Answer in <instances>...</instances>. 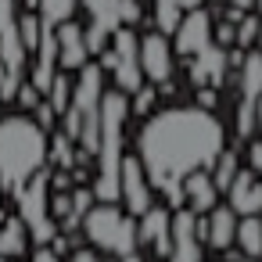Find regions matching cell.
I'll list each match as a JSON object with an SVG mask.
<instances>
[{
	"label": "cell",
	"mask_w": 262,
	"mask_h": 262,
	"mask_svg": "<svg viewBox=\"0 0 262 262\" xmlns=\"http://www.w3.org/2000/svg\"><path fill=\"white\" fill-rule=\"evenodd\" d=\"M226 147V126L215 112L198 104H176L151 112L137 133V162L151 190L165 198V208H183V176L212 169Z\"/></svg>",
	"instance_id": "1"
},
{
	"label": "cell",
	"mask_w": 262,
	"mask_h": 262,
	"mask_svg": "<svg viewBox=\"0 0 262 262\" xmlns=\"http://www.w3.org/2000/svg\"><path fill=\"white\" fill-rule=\"evenodd\" d=\"M47 129L29 115L0 119V187L18 194L47 165Z\"/></svg>",
	"instance_id": "2"
},
{
	"label": "cell",
	"mask_w": 262,
	"mask_h": 262,
	"mask_svg": "<svg viewBox=\"0 0 262 262\" xmlns=\"http://www.w3.org/2000/svg\"><path fill=\"white\" fill-rule=\"evenodd\" d=\"M101 97H104V69L101 65H83L72 83V101L65 108V137L79 144L83 158H94L97 147V126H101Z\"/></svg>",
	"instance_id": "3"
},
{
	"label": "cell",
	"mask_w": 262,
	"mask_h": 262,
	"mask_svg": "<svg viewBox=\"0 0 262 262\" xmlns=\"http://www.w3.org/2000/svg\"><path fill=\"white\" fill-rule=\"evenodd\" d=\"M79 226H83V237L90 241L94 251H108L115 258L140 251L137 248V219L126 215L115 201H94Z\"/></svg>",
	"instance_id": "4"
},
{
	"label": "cell",
	"mask_w": 262,
	"mask_h": 262,
	"mask_svg": "<svg viewBox=\"0 0 262 262\" xmlns=\"http://www.w3.org/2000/svg\"><path fill=\"white\" fill-rule=\"evenodd\" d=\"M90 15V26H83V36H86V51L90 58L101 54L112 40V33L119 26H137L144 18L140 11V0H79Z\"/></svg>",
	"instance_id": "5"
},
{
	"label": "cell",
	"mask_w": 262,
	"mask_h": 262,
	"mask_svg": "<svg viewBox=\"0 0 262 262\" xmlns=\"http://www.w3.org/2000/svg\"><path fill=\"white\" fill-rule=\"evenodd\" d=\"M18 219L26 223L29 230V241L40 248V244H51V237L58 233V219H51V169L43 165L18 194Z\"/></svg>",
	"instance_id": "6"
},
{
	"label": "cell",
	"mask_w": 262,
	"mask_h": 262,
	"mask_svg": "<svg viewBox=\"0 0 262 262\" xmlns=\"http://www.w3.org/2000/svg\"><path fill=\"white\" fill-rule=\"evenodd\" d=\"M137 43H140V36L133 33V26H119V29L112 33L108 47L97 54V58H101L97 65L112 72L115 90H122L126 97H129L133 90H140V86H144V72H140V51H137Z\"/></svg>",
	"instance_id": "7"
},
{
	"label": "cell",
	"mask_w": 262,
	"mask_h": 262,
	"mask_svg": "<svg viewBox=\"0 0 262 262\" xmlns=\"http://www.w3.org/2000/svg\"><path fill=\"white\" fill-rule=\"evenodd\" d=\"M140 51V72H144V83H151L158 94H172V79H176V54H172V43L165 33L158 29H147L137 43Z\"/></svg>",
	"instance_id": "8"
},
{
	"label": "cell",
	"mask_w": 262,
	"mask_h": 262,
	"mask_svg": "<svg viewBox=\"0 0 262 262\" xmlns=\"http://www.w3.org/2000/svg\"><path fill=\"white\" fill-rule=\"evenodd\" d=\"M241 69V90H237V133L241 137H251L255 133V104L262 97V51H244V61L237 65Z\"/></svg>",
	"instance_id": "9"
},
{
	"label": "cell",
	"mask_w": 262,
	"mask_h": 262,
	"mask_svg": "<svg viewBox=\"0 0 262 262\" xmlns=\"http://www.w3.org/2000/svg\"><path fill=\"white\" fill-rule=\"evenodd\" d=\"M126 215L140 219L151 205H155V190L144 176V165L137 162V155H122L119 162V201H115Z\"/></svg>",
	"instance_id": "10"
},
{
	"label": "cell",
	"mask_w": 262,
	"mask_h": 262,
	"mask_svg": "<svg viewBox=\"0 0 262 262\" xmlns=\"http://www.w3.org/2000/svg\"><path fill=\"white\" fill-rule=\"evenodd\" d=\"M201 215L190 212L187 205L183 208H172V233H169V255L165 262H201V230H198Z\"/></svg>",
	"instance_id": "11"
},
{
	"label": "cell",
	"mask_w": 262,
	"mask_h": 262,
	"mask_svg": "<svg viewBox=\"0 0 262 262\" xmlns=\"http://www.w3.org/2000/svg\"><path fill=\"white\" fill-rule=\"evenodd\" d=\"M169 43H172V54H176V58H187V61H190L198 51H205V47L212 43V15H208L205 8L187 11V15L180 18V26L172 29Z\"/></svg>",
	"instance_id": "12"
},
{
	"label": "cell",
	"mask_w": 262,
	"mask_h": 262,
	"mask_svg": "<svg viewBox=\"0 0 262 262\" xmlns=\"http://www.w3.org/2000/svg\"><path fill=\"white\" fill-rule=\"evenodd\" d=\"M169 233H172V208L151 205L137 219V248H147L155 258L169 255Z\"/></svg>",
	"instance_id": "13"
},
{
	"label": "cell",
	"mask_w": 262,
	"mask_h": 262,
	"mask_svg": "<svg viewBox=\"0 0 262 262\" xmlns=\"http://www.w3.org/2000/svg\"><path fill=\"white\" fill-rule=\"evenodd\" d=\"M233 215H262V176L251 169H237L230 187L223 190Z\"/></svg>",
	"instance_id": "14"
},
{
	"label": "cell",
	"mask_w": 262,
	"mask_h": 262,
	"mask_svg": "<svg viewBox=\"0 0 262 262\" xmlns=\"http://www.w3.org/2000/svg\"><path fill=\"white\" fill-rule=\"evenodd\" d=\"M54 47H58V69H61V72H79V69L90 61L86 36H83V26H79L76 18L54 29Z\"/></svg>",
	"instance_id": "15"
},
{
	"label": "cell",
	"mask_w": 262,
	"mask_h": 262,
	"mask_svg": "<svg viewBox=\"0 0 262 262\" xmlns=\"http://www.w3.org/2000/svg\"><path fill=\"white\" fill-rule=\"evenodd\" d=\"M201 230V244H208L212 251H230L233 248V230H237V215L230 205H215L212 212L201 215L198 223Z\"/></svg>",
	"instance_id": "16"
},
{
	"label": "cell",
	"mask_w": 262,
	"mask_h": 262,
	"mask_svg": "<svg viewBox=\"0 0 262 262\" xmlns=\"http://www.w3.org/2000/svg\"><path fill=\"white\" fill-rule=\"evenodd\" d=\"M215 198H219V190H215L208 169H198V172L183 176V205H187L190 212H198V215L212 212V208H215Z\"/></svg>",
	"instance_id": "17"
},
{
	"label": "cell",
	"mask_w": 262,
	"mask_h": 262,
	"mask_svg": "<svg viewBox=\"0 0 262 262\" xmlns=\"http://www.w3.org/2000/svg\"><path fill=\"white\" fill-rule=\"evenodd\" d=\"M205 0H151V15H155V29L158 33H165V36H172V29L180 26V18L187 15V11H194V8H201Z\"/></svg>",
	"instance_id": "18"
},
{
	"label": "cell",
	"mask_w": 262,
	"mask_h": 262,
	"mask_svg": "<svg viewBox=\"0 0 262 262\" xmlns=\"http://www.w3.org/2000/svg\"><path fill=\"white\" fill-rule=\"evenodd\" d=\"M233 244L248 258H262V215H237Z\"/></svg>",
	"instance_id": "19"
},
{
	"label": "cell",
	"mask_w": 262,
	"mask_h": 262,
	"mask_svg": "<svg viewBox=\"0 0 262 262\" xmlns=\"http://www.w3.org/2000/svg\"><path fill=\"white\" fill-rule=\"evenodd\" d=\"M29 248V230L18 215L11 219H0V255L4 258H22Z\"/></svg>",
	"instance_id": "20"
},
{
	"label": "cell",
	"mask_w": 262,
	"mask_h": 262,
	"mask_svg": "<svg viewBox=\"0 0 262 262\" xmlns=\"http://www.w3.org/2000/svg\"><path fill=\"white\" fill-rule=\"evenodd\" d=\"M33 11H36L40 26L58 29V26H65V22H72V18H76V11H79V0H36V4H33Z\"/></svg>",
	"instance_id": "21"
},
{
	"label": "cell",
	"mask_w": 262,
	"mask_h": 262,
	"mask_svg": "<svg viewBox=\"0 0 262 262\" xmlns=\"http://www.w3.org/2000/svg\"><path fill=\"white\" fill-rule=\"evenodd\" d=\"M237 169H241V155H237L233 147H223V151H219V158H215V162H212V169H208V176H212V183H215V190H219V194L230 187V180L237 176Z\"/></svg>",
	"instance_id": "22"
},
{
	"label": "cell",
	"mask_w": 262,
	"mask_h": 262,
	"mask_svg": "<svg viewBox=\"0 0 262 262\" xmlns=\"http://www.w3.org/2000/svg\"><path fill=\"white\" fill-rule=\"evenodd\" d=\"M43 97H47V104H51L58 115H65V108H69V101H72V79H69V72H61V69H58Z\"/></svg>",
	"instance_id": "23"
},
{
	"label": "cell",
	"mask_w": 262,
	"mask_h": 262,
	"mask_svg": "<svg viewBox=\"0 0 262 262\" xmlns=\"http://www.w3.org/2000/svg\"><path fill=\"white\" fill-rule=\"evenodd\" d=\"M237 22H241V26H233V47H241V51H251V47H255V40H258L262 15L248 11V15H241Z\"/></svg>",
	"instance_id": "24"
},
{
	"label": "cell",
	"mask_w": 262,
	"mask_h": 262,
	"mask_svg": "<svg viewBox=\"0 0 262 262\" xmlns=\"http://www.w3.org/2000/svg\"><path fill=\"white\" fill-rule=\"evenodd\" d=\"M94 201H97V198H94L90 187H76V190H72V212H69V219H61V226H65V230H76V226L83 223V215L90 212Z\"/></svg>",
	"instance_id": "25"
},
{
	"label": "cell",
	"mask_w": 262,
	"mask_h": 262,
	"mask_svg": "<svg viewBox=\"0 0 262 262\" xmlns=\"http://www.w3.org/2000/svg\"><path fill=\"white\" fill-rule=\"evenodd\" d=\"M15 29H18V40H22V47L33 54V51H36V43H40V33H43V26H40L36 11H29V15H22V18H15Z\"/></svg>",
	"instance_id": "26"
},
{
	"label": "cell",
	"mask_w": 262,
	"mask_h": 262,
	"mask_svg": "<svg viewBox=\"0 0 262 262\" xmlns=\"http://www.w3.org/2000/svg\"><path fill=\"white\" fill-rule=\"evenodd\" d=\"M155 104H158V90H155L151 83H144L140 90L129 94V115H144V119H147V115L155 112Z\"/></svg>",
	"instance_id": "27"
},
{
	"label": "cell",
	"mask_w": 262,
	"mask_h": 262,
	"mask_svg": "<svg viewBox=\"0 0 262 262\" xmlns=\"http://www.w3.org/2000/svg\"><path fill=\"white\" fill-rule=\"evenodd\" d=\"M47 158L58 165V169H72V140L65 133H54V140H47Z\"/></svg>",
	"instance_id": "28"
},
{
	"label": "cell",
	"mask_w": 262,
	"mask_h": 262,
	"mask_svg": "<svg viewBox=\"0 0 262 262\" xmlns=\"http://www.w3.org/2000/svg\"><path fill=\"white\" fill-rule=\"evenodd\" d=\"M40 97H43V94H40V90H36L33 83H22V86H18V94H15V101H18V104H22L26 112H33V108L40 104Z\"/></svg>",
	"instance_id": "29"
},
{
	"label": "cell",
	"mask_w": 262,
	"mask_h": 262,
	"mask_svg": "<svg viewBox=\"0 0 262 262\" xmlns=\"http://www.w3.org/2000/svg\"><path fill=\"white\" fill-rule=\"evenodd\" d=\"M33 112H36V122H40L43 129H51V126H54V119H58V112L47 104V97H40V104H36Z\"/></svg>",
	"instance_id": "30"
},
{
	"label": "cell",
	"mask_w": 262,
	"mask_h": 262,
	"mask_svg": "<svg viewBox=\"0 0 262 262\" xmlns=\"http://www.w3.org/2000/svg\"><path fill=\"white\" fill-rule=\"evenodd\" d=\"M15 0H0V36H4V29H11L15 26Z\"/></svg>",
	"instance_id": "31"
},
{
	"label": "cell",
	"mask_w": 262,
	"mask_h": 262,
	"mask_svg": "<svg viewBox=\"0 0 262 262\" xmlns=\"http://www.w3.org/2000/svg\"><path fill=\"white\" fill-rule=\"evenodd\" d=\"M215 104H219V97H215V86H198V108H205V112H215Z\"/></svg>",
	"instance_id": "32"
},
{
	"label": "cell",
	"mask_w": 262,
	"mask_h": 262,
	"mask_svg": "<svg viewBox=\"0 0 262 262\" xmlns=\"http://www.w3.org/2000/svg\"><path fill=\"white\" fill-rule=\"evenodd\" d=\"M69 262H101V251H94V248H72Z\"/></svg>",
	"instance_id": "33"
},
{
	"label": "cell",
	"mask_w": 262,
	"mask_h": 262,
	"mask_svg": "<svg viewBox=\"0 0 262 262\" xmlns=\"http://www.w3.org/2000/svg\"><path fill=\"white\" fill-rule=\"evenodd\" d=\"M248 162H251V172L262 176V140H255V144L248 147Z\"/></svg>",
	"instance_id": "34"
},
{
	"label": "cell",
	"mask_w": 262,
	"mask_h": 262,
	"mask_svg": "<svg viewBox=\"0 0 262 262\" xmlns=\"http://www.w3.org/2000/svg\"><path fill=\"white\" fill-rule=\"evenodd\" d=\"M29 262H61V258H58V255H54L47 244H40V248L33 251V258H29Z\"/></svg>",
	"instance_id": "35"
},
{
	"label": "cell",
	"mask_w": 262,
	"mask_h": 262,
	"mask_svg": "<svg viewBox=\"0 0 262 262\" xmlns=\"http://www.w3.org/2000/svg\"><path fill=\"white\" fill-rule=\"evenodd\" d=\"M226 4H230V11H237V15L255 11V0H226Z\"/></svg>",
	"instance_id": "36"
},
{
	"label": "cell",
	"mask_w": 262,
	"mask_h": 262,
	"mask_svg": "<svg viewBox=\"0 0 262 262\" xmlns=\"http://www.w3.org/2000/svg\"><path fill=\"white\" fill-rule=\"evenodd\" d=\"M255 133H258V140H262V97H258V104H255Z\"/></svg>",
	"instance_id": "37"
},
{
	"label": "cell",
	"mask_w": 262,
	"mask_h": 262,
	"mask_svg": "<svg viewBox=\"0 0 262 262\" xmlns=\"http://www.w3.org/2000/svg\"><path fill=\"white\" fill-rule=\"evenodd\" d=\"M119 262H144V255H140V251H129V255H122Z\"/></svg>",
	"instance_id": "38"
},
{
	"label": "cell",
	"mask_w": 262,
	"mask_h": 262,
	"mask_svg": "<svg viewBox=\"0 0 262 262\" xmlns=\"http://www.w3.org/2000/svg\"><path fill=\"white\" fill-rule=\"evenodd\" d=\"M230 262H258V258H248V255H241V251H237V255H230Z\"/></svg>",
	"instance_id": "39"
},
{
	"label": "cell",
	"mask_w": 262,
	"mask_h": 262,
	"mask_svg": "<svg viewBox=\"0 0 262 262\" xmlns=\"http://www.w3.org/2000/svg\"><path fill=\"white\" fill-rule=\"evenodd\" d=\"M255 15H262V0H255Z\"/></svg>",
	"instance_id": "40"
},
{
	"label": "cell",
	"mask_w": 262,
	"mask_h": 262,
	"mask_svg": "<svg viewBox=\"0 0 262 262\" xmlns=\"http://www.w3.org/2000/svg\"><path fill=\"white\" fill-rule=\"evenodd\" d=\"M255 43H258V51H262V26H258V40H255Z\"/></svg>",
	"instance_id": "41"
},
{
	"label": "cell",
	"mask_w": 262,
	"mask_h": 262,
	"mask_svg": "<svg viewBox=\"0 0 262 262\" xmlns=\"http://www.w3.org/2000/svg\"><path fill=\"white\" fill-rule=\"evenodd\" d=\"M0 201H4V187H0Z\"/></svg>",
	"instance_id": "42"
},
{
	"label": "cell",
	"mask_w": 262,
	"mask_h": 262,
	"mask_svg": "<svg viewBox=\"0 0 262 262\" xmlns=\"http://www.w3.org/2000/svg\"><path fill=\"white\" fill-rule=\"evenodd\" d=\"M0 262H11V258H4V255H0Z\"/></svg>",
	"instance_id": "43"
},
{
	"label": "cell",
	"mask_w": 262,
	"mask_h": 262,
	"mask_svg": "<svg viewBox=\"0 0 262 262\" xmlns=\"http://www.w3.org/2000/svg\"><path fill=\"white\" fill-rule=\"evenodd\" d=\"M151 262H165V258H151Z\"/></svg>",
	"instance_id": "44"
},
{
	"label": "cell",
	"mask_w": 262,
	"mask_h": 262,
	"mask_svg": "<svg viewBox=\"0 0 262 262\" xmlns=\"http://www.w3.org/2000/svg\"><path fill=\"white\" fill-rule=\"evenodd\" d=\"M201 262H212V258H201Z\"/></svg>",
	"instance_id": "45"
}]
</instances>
